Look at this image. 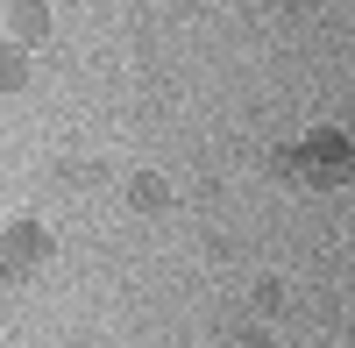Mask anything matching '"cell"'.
Returning a JSON list of instances; mask_svg holds the SVG:
<instances>
[{"label": "cell", "instance_id": "cell-6", "mask_svg": "<svg viewBox=\"0 0 355 348\" xmlns=\"http://www.w3.org/2000/svg\"><path fill=\"white\" fill-rule=\"evenodd\" d=\"M256 313H284V284H277V277L256 284Z\"/></svg>", "mask_w": 355, "mask_h": 348}, {"label": "cell", "instance_id": "cell-4", "mask_svg": "<svg viewBox=\"0 0 355 348\" xmlns=\"http://www.w3.org/2000/svg\"><path fill=\"white\" fill-rule=\"evenodd\" d=\"M128 207L135 214H164L171 207V185L157 178V171H135V178H128Z\"/></svg>", "mask_w": 355, "mask_h": 348}, {"label": "cell", "instance_id": "cell-5", "mask_svg": "<svg viewBox=\"0 0 355 348\" xmlns=\"http://www.w3.org/2000/svg\"><path fill=\"white\" fill-rule=\"evenodd\" d=\"M21 85H28V50L0 43V93H21Z\"/></svg>", "mask_w": 355, "mask_h": 348}, {"label": "cell", "instance_id": "cell-7", "mask_svg": "<svg viewBox=\"0 0 355 348\" xmlns=\"http://www.w3.org/2000/svg\"><path fill=\"white\" fill-rule=\"evenodd\" d=\"M341 135H348V142H355V114H348V121H341Z\"/></svg>", "mask_w": 355, "mask_h": 348}, {"label": "cell", "instance_id": "cell-3", "mask_svg": "<svg viewBox=\"0 0 355 348\" xmlns=\"http://www.w3.org/2000/svg\"><path fill=\"white\" fill-rule=\"evenodd\" d=\"M50 28H57L50 0H8V43L36 50V43H50Z\"/></svg>", "mask_w": 355, "mask_h": 348}, {"label": "cell", "instance_id": "cell-1", "mask_svg": "<svg viewBox=\"0 0 355 348\" xmlns=\"http://www.w3.org/2000/svg\"><path fill=\"white\" fill-rule=\"evenodd\" d=\"M277 171L291 185H306V192H334L355 178V142L341 128H306L299 142H284L277 150Z\"/></svg>", "mask_w": 355, "mask_h": 348}, {"label": "cell", "instance_id": "cell-2", "mask_svg": "<svg viewBox=\"0 0 355 348\" xmlns=\"http://www.w3.org/2000/svg\"><path fill=\"white\" fill-rule=\"evenodd\" d=\"M50 249H57V235H50L43 220H8V227H0V277H8V284L43 277Z\"/></svg>", "mask_w": 355, "mask_h": 348}, {"label": "cell", "instance_id": "cell-8", "mask_svg": "<svg viewBox=\"0 0 355 348\" xmlns=\"http://www.w3.org/2000/svg\"><path fill=\"white\" fill-rule=\"evenodd\" d=\"M0 8H8V0H0Z\"/></svg>", "mask_w": 355, "mask_h": 348}]
</instances>
